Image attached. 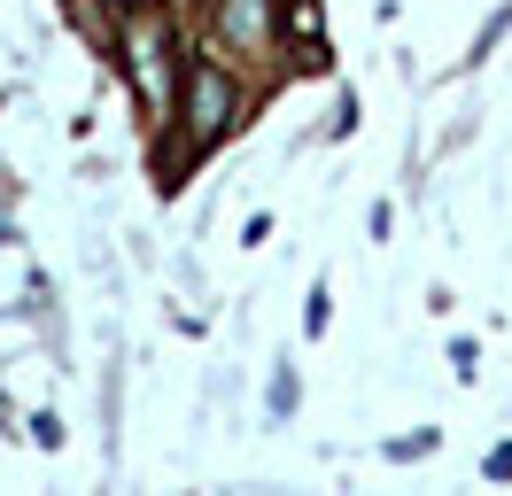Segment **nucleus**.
<instances>
[{
    "label": "nucleus",
    "instance_id": "f257e3e1",
    "mask_svg": "<svg viewBox=\"0 0 512 496\" xmlns=\"http://www.w3.org/2000/svg\"><path fill=\"white\" fill-rule=\"evenodd\" d=\"M225 124H233V86H225L218 62H194L187 70V132L194 140H218Z\"/></svg>",
    "mask_w": 512,
    "mask_h": 496
},
{
    "label": "nucleus",
    "instance_id": "f03ea898",
    "mask_svg": "<svg viewBox=\"0 0 512 496\" xmlns=\"http://www.w3.org/2000/svg\"><path fill=\"white\" fill-rule=\"evenodd\" d=\"M225 39L233 47H264V0H225Z\"/></svg>",
    "mask_w": 512,
    "mask_h": 496
},
{
    "label": "nucleus",
    "instance_id": "7ed1b4c3",
    "mask_svg": "<svg viewBox=\"0 0 512 496\" xmlns=\"http://www.w3.org/2000/svg\"><path fill=\"white\" fill-rule=\"evenodd\" d=\"M272 411H280V419L295 411V372H280V380H272Z\"/></svg>",
    "mask_w": 512,
    "mask_h": 496
},
{
    "label": "nucleus",
    "instance_id": "20e7f679",
    "mask_svg": "<svg viewBox=\"0 0 512 496\" xmlns=\"http://www.w3.org/2000/svg\"><path fill=\"white\" fill-rule=\"evenodd\" d=\"M489 473H497V481H512V442L497 450V458H489Z\"/></svg>",
    "mask_w": 512,
    "mask_h": 496
}]
</instances>
